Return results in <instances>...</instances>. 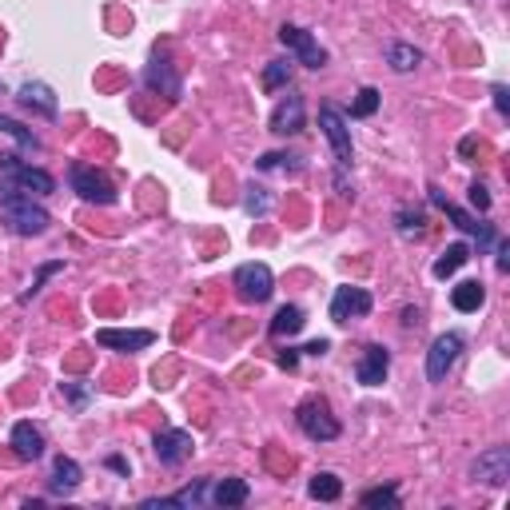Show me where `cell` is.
Wrapping results in <instances>:
<instances>
[{
    "label": "cell",
    "instance_id": "obj_1",
    "mask_svg": "<svg viewBox=\"0 0 510 510\" xmlns=\"http://www.w3.org/2000/svg\"><path fill=\"white\" fill-rule=\"evenodd\" d=\"M0 207H4V220L16 236H44L48 231V212L40 204H32L28 191H16L8 183H0Z\"/></svg>",
    "mask_w": 510,
    "mask_h": 510
},
{
    "label": "cell",
    "instance_id": "obj_2",
    "mask_svg": "<svg viewBox=\"0 0 510 510\" xmlns=\"http://www.w3.org/2000/svg\"><path fill=\"white\" fill-rule=\"evenodd\" d=\"M295 422H299V430L311 438V443H331V438H339V419L331 414L327 398H307V403H299L295 406Z\"/></svg>",
    "mask_w": 510,
    "mask_h": 510
},
{
    "label": "cell",
    "instance_id": "obj_3",
    "mask_svg": "<svg viewBox=\"0 0 510 510\" xmlns=\"http://www.w3.org/2000/svg\"><path fill=\"white\" fill-rule=\"evenodd\" d=\"M68 183H72V191H76L80 199H88V204H100V207L116 204V188H112V180L104 172H96L92 164H72Z\"/></svg>",
    "mask_w": 510,
    "mask_h": 510
},
{
    "label": "cell",
    "instance_id": "obj_4",
    "mask_svg": "<svg viewBox=\"0 0 510 510\" xmlns=\"http://www.w3.org/2000/svg\"><path fill=\"white\" fill-rule=\"evenodd\" d=\"M4 175H8V188L16 191H28V196H52L56 191V180L44 172V167H32L24 164L20 156H4Z\"/></svg>",
    "mask_w": 510,
    "mask_h": 510
},
{
    "label": "cell",
    "instance_id": "obj_5",
    "mask_svg": "<svg viewBox=\"0 0 510 510\" xmlns=\"http://www.w3.org/2000/svg\"><path fill=\"white\" fill-rule=\"evenodd\" d=\"M236 291L247 303H267L275 291V275L267 263H243V267H236Z\"/></svg>",
    "mask_w": 510,
    "mask_h": 510
},
{
    "label": "cell",
    "instance_id": "obj_6",
    "mask_svg": "<svg viewBox=\"0 0 510 510\" xmlns=\"http://www.w3.org/2000/svg\"><path fill=\"white\" fill-rule=\"evenodd\" d=\"M319 128H323L327 143H331V151H335V164L351 167V128L335 104H323V108H319Z\"/></svg>",
    "mask_w": 510,
    "mask_h": 510
},
{
    "label": "cell",
    "instance_id": "obj_7",
    "mask_svg": "<svg viewBox=\"0 0 510 510\" xmlns=\"http://www.w3.org/2000/svg\"><path fill=\"white\" fill-rule=\"evenodd\" d=\"M459 351H462V335L459 331H443V335H438V339L430 343V351H427V379L430 382H443L446 375H451Z\"/></svg>",
    "mask_w": 510,
    "mask_h": 510
},
{
    "label": "cell",
    "instance_id": "obj_8",
    "mask_svg": "<svg viewBox=\"0 0 510 510\" xmlns=\"http://www.w3.org/2000/svg\"><path fill=\"white\" fill-rule=\"evenodd\" d=\"M375 299L367 287H335L331 295V319L335 323H351V319H363L371 315Z\"/></svg>",
    "mask_w": 510,
    "mask_h": 510
},
{
    "label": "cell",
    "instance_id": "obj_9",
    "mask_svg": "<svg viewBox=\"0 0 510 510\" xmlns=\"http://www.w3.org/2000/svg\"><path fill=\"white\" fill-rule=\"evenodd\" d=\"M279 44H287L299 56V64H307V68H315V72L327 64V52L319 48V40L311 36V32H303L299 24H283V28H279Z\"/></svg>",
    "mask_w": 510,
    "mask_h": 510
},
{
    "label": "cell",
    "instance_id": "obj_10",
    "mask_svg": "<svg viewBox=\"0 0 510 510\" xmlns=\"http://www.w3.org/2000/svg\"><path fill=\"white\" fill-rule=\"evenodd\" d=\"M470 475H475V483L506 486V478H510V451H506V446H491V451H483L475 459V467H470Z\"/></svg>",
    "mask_w": 510,
    "mask_h": 510
},
{
    "label": "cell",
    "instance_id": "obj_11",
    "mask_svg": "<svg viewBox=\"0 0 510 510\" xmlns=\"http://www.w3.org/2000/svg\"><path fill=\"white\" fill-rule=\"evenodd\" d=\"M430 204H435V207H443V212L451 215V223H454V228H459V231H467V236H475V239H478V247H491V243H494V228H491V223H478V220H470V215L462 212V207H454L451 199H446L438 188H430Z\"/></svg>",
    "mask_w": 510,
    "mask_h": 510
},
{
    "label": "cell",
    "instance_id": "obj_12",
    "mask_svg": "<svg viewBox=\"0 0 510 510\" xmlns=\"http://www.w3.org/2000/svg\"><path fill=\"white\" fill-rule=\"evenodd\" d=\"M191 451H196V438L188 435V430H159L156 435V459L164 462V467H180L183 459H191Z\"/></svg>",
    "mask_w": 510,
    "mask_h": 510
},
{
    "label": "cell",
    "instance_id": "obj_13",
    "mask_svg": "<svg viewBox=\"0 0 510 510\" xmlns=\"http://www.w3.org/2000/svg\"><path fill=\"white\" fill-rule=\"evenodd\" d=\"M303 120H307V104H303V96L287 92V100H279L275 112H271V132L295 135V132H303Z\"/></svg>",
    "mask_w": 510,
    "mask_h": 510
},
{
    "label": "cell",
    "instance_id": "obj_14",
    "mask_svg": "<svg viewBox=\"0 0 510 510\" xmlns=\"http://www.w3.org/2000/svg\"><path fill=\"white\" fill-rule=\"evenodd\" d=\"M390 371V351L382 347V343H371V347L363 351V359L355 363V379L363 382V387H379L382 379H387Z\"/></svg>",
    "mask_w": 510,
    "mask_h": 510
},
{
    "label": "cell",
    "instance_id": "obj_15",
    "mask_svg": "<svg viewBox=\"0 0 510 510\" xmlns=\"http://www.w3.org/2000/svg\"><path fill=\"white\" fill-rule=\"evenodd\" d=\"M204 502H212V478H199V483L183 486V491L167 494V498H143V510H159V506H204Z\"/></svg>",
    "mask_w": 510,
    "mask_h": 510
},
{
    "label": "cell",
    "instance_id": "obj_16",
    "mask_svg": "<svg viewBox=\"0 0 510 510\" xmlns=\"http://www.w3.org/2000/svg\"><path fill=\"white\" fill-rule=\"evenodd\" d=\"M96 343L108 351H143L156 343V335L151 331H120V327H100L96 331Z\"/></svg>",
    "mask_w": 510,
    "mask_h": 510
},
{
    "label": "cell",
    "instance_id": "obj_17",
    "mask_svg": "<svg viewBox=\"0 0 510 510\" xmlns=\"http://www.w3.org/2000/svg\"><path fill=\"white\" fill-rule=\"evenodd\" d=\"M80 483H84V470H80V462L68 459V454H60V459L52 462V478H48V491H52V494H72Z\"/></svg>",
    "mask_w": 510,
    "mask_h": 510
},
{
    "label": "cell",
    "instance_id": "obj_18",
    "mask_svg": "<svg viewBox=\"0 0 510 510\" xmlns=\"http://www.w3.org/2000/svg\"><path fill=\"white\" fill-rule=\"evenodd\" d=\"M143 84H148L151 92H164V96H172V100H175V96H180V76H175V72H172V64H167V60H159V56L148 64V72H143Z\"/></svg>",
    "mask_w": 510,
    "mask_h": 510
},
{
    "label": "cell",
    "instance_id": "obj_19",
    "mask_svg": "<svg viewBox=\"0 0 510 510\" xmlns=\"http://www.w3.org/2000/svg\"><path fill=\"white\" fill-rule=\"evenodd\" d=\"M20 104H24V108H36L40 116H48V120L56 116V96H52V88L40 84V80L20 84Z\"/></svg>",
    "mask_w": 510,
    "mask_h": 510
},
{
    "label": "cell",
    "instance_id": "obj_20",
    "mask_svg": "<svg viewBox=\"0 0 510 510\" xmlns=\"http://www.w3.org/2000/svg\"><path fill=\"white\" fill-rule=\"evenodd\" d=\"M303 307H295V303H283V307L275 311V319H271V339H291V335H299L303 331Z\"/></svg>",
    "mask_w": 510,
    "mask_h": 510
},
{
    "label": "cell",
    "instance_id": "obj_21",
    "mask_svg": "<svg viewBox=\"0 0 510 510\" xmlns=\"http://www.w3.org/2000/svg\"><path fill=\"white\" fill-rule=\"evenodd\" d=\"M12 451L20 459H40L44 454V435H40L32 422H16L12 427Z\"/></svg>",
    "mask_w": 510,
    "mask_h": 510
},
{
    "label": "cell",
    "instance_id": "obj_22",
    "mask_svg": "<svg viewBox=\"0 0 510 510\" xmlns=\"http://www.w3.org/2000/svg\"><path fill=\"white\" fill-rule=\"evenodd\" d=\"M451 303H454V311L470 315V311H478L486 303V287L478 283V279H462V283L451 291Z\"/></svg>",
    "mask_w": 510,
    "mask_h": 510
},
{
    "label": "cell",
    "instance_id": "obj_23",
    "mask_svg": "<svg viewBox=\"0 0 510 510\" xmlns=\"http://www.w3.org/2000/svg\"><path fill=\"white\" fill-rule=\"evenodd\" d=\"M247 483L243 478H220V483H212V502L215 506H243L247 502Z\"/></svg>",
    "mask_w": 510,
    "mask_h": 510
},
{
    "label": "cell",
    "instance_id": "obj_24",
    "mask_svg": "<svg viewBox=\"0 0 510 510\" xmlns=\"http://www.w3.org/2000/svg\"><path fill=\"white\" fill-rule=\"evenodd\" d=\"M387 64H390V72H414L422 64V52L414 44L390 40V44H387Z\"/></svg>",
    "mask_w": 510,
    "mask_h": 510
},
{
    "label": "cell",
    "instance_id": "obj_25",
    "mask_svg": "<svg viewBox=\"0 0 510 510\" xmlns=\"http://www.w3.org/2000/svg\"><path fill=\"white\" fill-rule=\"evenodd\" d=\"M307 494H311V498H319V502H335L343 494V478L331 475V470H319V475L307 483Z\"/></svg>",
    "mask_w": 510,
    "mask_h": 510
},
{
    "label": "cell",
    "instance_id": "obj_26",
    "mask_svg": "<svg viewBox=\"0 0 510 510\" xmlns=\"http://www.w3.org/2000/svg\"><path fill=\"white\" fill-rule=\"evenodd\" d=\"M467 259H470V247H467V243H451V247H446V251L435 259V279L454 275V271H459Z\"/></svg>",
    "mask_w": 510,
    "mask_h": 510
},
{
    "label": "cell",
    "instance_id": "obj_27",
    "mask_svg": "<svg viewBox=\"0 0 510 510\" xmlns=\"http://www.w3.org/2000/svg\"><path fill=\"white\" fill-rule=\"evenodd\" d=\"M395 228H398V236H403V239H422L427 220H422V212H414V207H398Z\"/></svg>",
    "mask_w": 510,
    "mask_h": 510
},
{
    "label": "cell",
    "instance_id": "obj_28",
    "mask_svg": "<svg viewBox=\"0 0 510 510\" xmlns=\"http://www.w3.org/2000/svg\"><path fill=\"white\" fill-rule=\"evenodd\" d=\"M255 167H259V172H299L303 167V159L299 156H291V151H267V156H259L255 159Z\"/></svg>",
    "mask_w": 510,
    "mask_h": 510
},
{
    "label": "cell",
    "instance_id": "obj_29",
    "mask_svg": "<svg viewBox=\"0 0 510 510\" xmlns=\"http://www.w3.org/2000/svg\"><path fill=\"white\" fill-rule=\"evenodd\" d=\"M0 132H4V135H12V140L20 143L24 151H40V140H36V135H32V132H28V128H24V124H16V120L0 116Z\"/></svg>",
    "mask_w": 510,
    "mask_h": 510
},
{
    "label": "cell",
    "instance_id": "obj_30",
    "mask_svg": "<svg viewBox=\"0 0 510 510\" xmlns=\"http://www.w3.org/2000/svg\"><path fill=\"white\" fill-rule=\"evenodd\" d=\"M287 80H291V60H271L267 68H263V88H267V92L283 88Z\"/></svg>",
    "mask_w": 510,
    "mask_h": 510
},
{
    "label": "cell",
    "instance_id": "obj_31",
    "mask_svg": "<svg viewBox=\"0 0 510 510\" xmlns=\"http://www.w3.org/2000/svg\"><path fill=\"white\" fill-rule=\"evenodd\" d=\"M243 212H247V215H267V212H271L267 191L255 188V183H247V188H243Z\"/></svg>",
    "mask_w": 510,
    "mask_h": 510
},
{
    "label": "cell",
    "instance_id": "obj_32",
    "mask_svg": "<svg viewBox=\"0 0 510 510\" xmlns=\"http://www.w3.org/2000/svg\"><path fill=\"white\" fill-rule=\"evenodd\" d=\"M379 100H382V96H379V88H363V92L355 96V104H351V116H359V120H363V116H375V108H379Z\"/></svg>",
    "mask_w": 510,
    "mask_h": 510
},
{
    "label": "cell",
    "instance_id": "obj_33",
    "mask_svg": "<svg viewBox=\"0 0 510 510\" xmlns=\"http://www.w3.org/2000/svg\"><path fill=\"white\" fill-rule=\"evenodd\" d=\"M363 506H387V510H395L398 506V491H395V486H375V491L363 494Z\"/></svg>",
    "mask_w": 510,
    "mask_h": 510
},
{
    "label": "cell",
    "instance_id": "obj_34",
    "mask_svg": "<svg viewBox=\"0 0 510 510\" xmlns=\"http://www.w3.org/2000/svg\"><path fill=\"white\" fill-rule=\"evenodd\" d=\"M56 271H64V263H60V259H56V263H44V267H40V271H36V279H32V287H28V291H24V295H20V299H24V303H28V299H32V295H40V287H44V279H48V275H56Z\"/></svg>",
    "mask_w": 510,
    "mask_h": 510
},
{
    "label": "cell",
    "instance_id": "obj_35",
    "mask_svg": "<svg viewBox=\"0 0 510 510\" xmlns=\"http://www.w3.org/2000/svg\"><path fill=\"white\" fill-rule=\"evenodd\" d=\"M470 204L478 207V212H491V191H486V183H470Z\"/></svg>",
    "mask_w": 510,
    "mask_h": 510
},
{
    "label": "cell",
    "instance_id": "obj_36",
    "mask_svg": "<svg viewBox=\"0 0 510 510\" xmlns=\"http://www.w3.org/2000/svg\"><path fill=\"white\" fill-rule=\"evenodd\" d=\"M491 96H494V108H498L502 116H506V112H510V100H506V84H494V88H491Z\"/></svg>",
    "mask_w": 510,
    "mask_h": 510
},
{
    "label": "cell",
    "instance_id": "obj_37",
    "mask_svg": "<svg viewBox=\"0 0 510 510\" xmlns=\"http://www.w3.org/2000/svg\"><path fill=\"white\" fill-rule=\"evenodd\" d=\"M327 351H331V343H327V339H315V343H307V347H303V355H327Z\"/></svg>",
    "mask_w": 510,
    "mask_h": 510
},
{
    "label": "cell",
    "instance_id": "obj_38",
    "mask_svg": "<svg viewBox=\"0 0 510 510\" xmlns=\"http://www.w3.org/2000/svg\"><path fill=\"white\" fill-rule=\"evenodd\" d=\"M422 323V311L419 307H403V327H419Z\"/></svg>",
    "mask_w": 510,
    "mask_h": 510
},
{
    "label": "cell",
    "instance_id": "obj_39",
    "mask_svg": "<svg viewBox=\"0 0 510 510\" xmlns=\"http://www.w3.org/2000/svg\"><path fill=\"white\" fill-rule=\"evenodd\" d=\"M295 363H299V355H295V351H279V367H287V371H295Z\"/></svg>",
    "mask_w": 510,
    "mask_h": 510
},
{
    "label": "cell",
    "instance_id": "obj_40",
    "mask_svg": "<svg viewBox=\"0 0 510 510\" xmlns=\"http://www.w3.org/2000/svg\"><path fill=\"white\" fill-rule=\"evenodd\" d=\"M498 271H510V243H498Z\"/></svg>",
    "mask_w": 510,
    "mask_h": 510
},
{
    "label": "cell",
    "instance_id": "obj_41",
    "mask_svg": "<svg viewBox=\"0 0 510 510\" xmlns=\"http://www.w3.org/2000/svg\"><path fill=\"white\" fill-rule=\"evenodd\" d=\"M475 148H478V135H467V140L459 143V151H462V156H470V151H475Z\"/></svg>",
    "mask_w": 510,
    "mask_h": 510
},
{
    "label": "cell",
    "instance_id": "obj_42",
    "mask_svg": "<svg viewBox=\"0 0 510 510\" xmlns=\"http://www.w3.org/2000/svg\"><path fill=\"white\" fill-rule=\"evenodd\" d=\"M108 467H112V470H120V475H128V462L120 459V454H112V459H108Z\"/></svg>",
    "mask_w": 510,
    "mask_h": 510
}]
</instances>
